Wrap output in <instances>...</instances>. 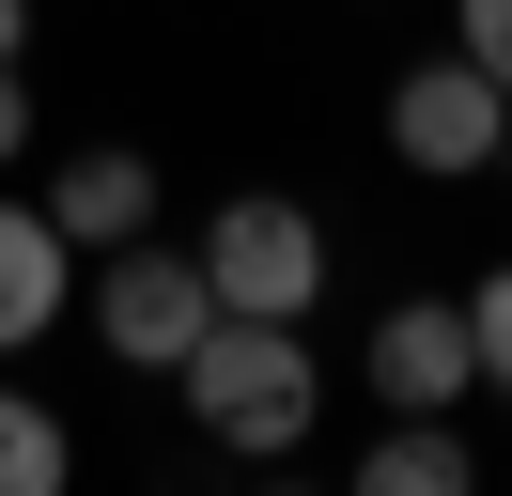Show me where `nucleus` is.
<instances>
[{"label":"nucleus","instance_id":"1","mask_svg":"<svg viewBox=\"0 0 512 496\" xmlns=\"http://www.w3.org/2000/svg\"><path fill=\"white\" fill-rule=\"evenodd\" d=\"M187 419L218 434V450H249V465H280V450H311V419H326V372H311V341L295 326H264V310H218V326L187 341Z\"/></svg>","mask_w":512,"mask_h":496},{"label":"nucleus","instance_id":"2","mask_svg":"<svg viewBox=\"0 0 512 496\" xmlns=\"http://www.w3.org/2000/svg\"><path fill=\"white\" fill-rule=\"evenodd\" d=\"M218 326V279H202V248H156V233H125V248H94V341L125 372H187V341Z\"/></svg>","mask_w":512,"mask_h":496},{"label":"nucleus","instance_id":"3","mask_svg":"<svg viewBox=\"0 0 512 496\" xmlns=\"http://www.w3.org/2000/svg\"><path fill=\"white\" fill-rule=\"evenodd\" d=\"M202 279H218V310L295 326V310L326 295V217H311V202H280V186H233L218 233H202Z\"/></svg>","mask_w":512,"mask_h":496},{"label":"nucleus","instance_id":"4","mask_svg":"<svg viewBox=\"0 0 512 496\" xmlns=\"http://www.w3.org/2000/svg\"><path fill=\"white\" fill-rule=\"evenodd\" d=\"M497 140H512V93L481 78L466 47H450V62H419V78L388 93V155H404V171H435V186L497 171Z\"/></svg>","mask_w":512,"mask_h":496},{"label":"nucleus","instance_id":"5","mask_svg":"<svg viewBox=\"0 0 512 496\" xmlns=\"http://www.w3.org/2000/svg\"><path fill=\"white\" fill-rule=\"evenodd\" d=\"M373 403H388V419H450V403H481L466 295H404V310L373 326Z\"/></svg>","mask_w":512,"mask_h":496},{"label":"nucleus","instance_id":"6","mask_svg":"<svg viewBox=\"0 0 512 496\" xmlns=\"http://www.w3.org/2000/svg\"><path fill=\"white\" fill-rule=\"evenodd\" d=\"M47 217H63V248H78V264H94V248H125V233H156V155L78 140L63 171H47Z\"/></svg>","mask_w":512,"mask_h":496},{"label":"nucleus","instance_id":"7","mask_svg":"<svg viewBox=\"0 0 512 496\" xmlns=\"http://www.w3.org/2000/svg\"><path fill=\"white\" fill-rule=\"evenodd\" d=\"M78 310V248H63V217L47 202H0V357L16 341H47Z\"/></svg>","mask_w":512,"mask_h":496},{"label":"nucleus","instance_id":"8","mask_svg":"<svg viewBox=\"0 0 512 496\" xmlns=\"http://www.w3.org/2000/svg\"><path fill=\"white\" fill-rule=\"evenodd\" d=\"M357 481H373V496H466V481H481V450H466L450 419H388L373 450H357Z\"/></svg>","mask_w":512,"mask_h":496},{"label":"nucleus","instance_id":"9","mask_svg":"<svg viewBox=\"0 0 512 496\" xmlns=\"http://www.w3.org/2000/svg\"><path fill=\"white\" fill-rule=\"evenodd\" d=\"M63 465H78V434L32 388H0V496H63Z\"/></svg>","mask_w":512,"mask_h":496},{"label":"nucleus","instance_id":"10","mask_svg":"<svg viewBox=\"0 0 512 496\" xmlns=\"http://www.w3.org/2000/svg\"><path fill=\"white\" fill-rule=\"evenodd\" d=\"M466 341H481V403H512V264H481V295H466Z\"/></svg>","mask_w":512,"mask_h":496},{"label":"nucleus","instance_id":"11","mask_svg":"<svg viewBox=\"0 0 512 496\" xmlns=\"http://www.w3.org/2000/svg\"><path fill=\"white\" fill-rule=\"evenodd\" d=\"M450 47H466V62H481V78H497V93H512V0H450Z\"/></svg>","mask_w":512,"mask_h":496},{"label":"nucleus","instance_id":"12","mask_svg":"<svg viewBox=\"0 0 512 496\" xmlns=\"http://www.w3.org/2000/svg\"><path fill=\"white\" fill-rule=\"evenodd\" d=\"M0 155H32V93H16V62H0Z\"/></svg>","mask_w":512,"mask_h":496},{"label":"nucleus","instance_id":"13","mask_svg":"<svg viewBox=\"0 0 512 496\" xmlns=\"http://www.w3.org/2000/svg\"><path fill=\"white\" fill-rule=\"evenodd\" d=\"M16 31H32V0H0V62H16Z\"/></svg>","mask_w":512,"mask_h":496},{"label":"nucleus","instance_id":"14","mask_svg":"<svg viewBox=\"0 0 512 496\" xmlns=\"http://www.w3.org/2000/svg\"><path fill=\"white\" fill-rule=\"evenodd\" d=\"M497 186H512V140H497Z\"/></svg>","mask_w":512,"mask_h":496}]
</instances>
